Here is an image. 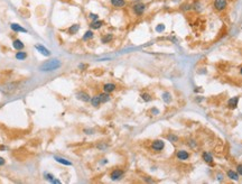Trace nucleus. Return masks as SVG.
<instances>
[{
  "label": "nucleus",
  "mask_w": 242,
  "mask_h": 184,
  "mask_svg": "<svg viewBox=\"0 0 242 184\" xmlns=\"http://www.w3.org/2000/svg\"><path fill=\"white\" fill-rule=\"evenodd\" d=\"M58 67H61V62L58 61V60L54 59V60H49V61H46V62L44 63L43 65H40L39 70L47 72V71L57 70Z\"/></svg>",
  "instance_id": "1"
},
{
  "label": "nucleus",
  "mask_w": 242,
  "mask_h": 184,
  "mask_svg": "<svg viewBox=\"0 0 242 184\" xmlns=\"http://www.w3.org/2000/svg\"><path fill=\"white\" fill-rule=\"evenodd\" d=\"M132 10L135 12V15L137 16H141L143 15V12L146 10V5L143 4V2H137L132 6Z\"/></svg>",
  "instance_id": "2"
},
{
  "label": "nucleus",
  "mask_w": 242,
  "mask_h": 184,
  "mask_svg": "<svg viewBox=\"0 0 242 184\" xmlns=\"http://www.w3.org/2000/svg\"><path fill=\"white\" fill-rule=\"evenodd\" d=\"M213 7H214L215 10L222 11V10H224L228 7V0H214Z\"/></svg>",
  "instance_id": "3"
},
{
  "label": "nucleus",
  "mask_w": 242,
  "mask_h": 184,
  "mask_svg": "<svg viewBox=\"0 0 242 184\" xmlns=\"http://www.w3.org/2000/svg\"><path fill=\"white\" fill-rule=\"evenodd\" d=\"M176 157L181 160V161H186L190 158V153L186 152V150H184V149H179L177 150V153H176Z\"/></svg>",
  "instance_id": "4"
},
{
  "label": "nucleus",
  "mask_w": 242,
  "mask_h": 184,
  "mask_svg": "<svg viewBox=\"0 0 242 184\" xmlns=\"http://www.w3.org/2000/svg\"><path fill=\"white\" fill-rule=\"evenodd\" d=\"M164 147H165V143L163 140H155L151 144V148L154 149V150H156V152L163 150Z\"/></svg>",
  "instance_id": "5"
},
{
  "label": "nucleus",
  "mask_w": 242,
  "mask_h": 184,
  "mask_svg": "<svg viewBox=\"0 0 242 184\" xmlns=\"http://www.w3.org/2000/svg\"><path fill=\"white\" fill-rule=\"evenodd\" d=\"M122 175H123V171H121V169H115L110 174V177H111V180H119V179L122 177Z\"/></svg>",
  "instance_id": "6"
},
{
  "label": "nucleus",
  "mask_w": 242,
  "mask_h": 184,
  "mask_svg": "<svg viewBox=\"0 0 242 184\" xmlns=\"http://www.w3.org/2000/svg\"><path fill=\"white\" fill-rule=\"evenodd\" d=\"M76 98L79 99V100H82V101H84V102H87L91 100L90 95H89L86 92H83V91H81V92H79V93L76 94Z\"/></svg>",
  "instance_id": "7"
},
{
  "label": "nucleus",
  "mask_w": 242,
  "mask_h": 184,
  "mask_svg": "<svg viewBox=\"0 0 242 184\" xmlns=\"http://www.w3.org/2000/svg\"><path fill=\"white\" fill-rule=\"evenodd\" d=\"M238 103H239V97H234V98H231L228 101V107L230 109H235L238 107Z\"/></svg>",
  "instance_id": "8"
},
{
  "label": "nucleus",
  "mask_w": 242,
  "mask_h": 184,
  "mask_svg": "<svg viewBox=\"0 0 242 184\" xmlns=\"http://www.w3.org/2000/svg\"><path fill=\"white\" fill-rule=\"evenodd\" d=\"M10 28H11L14 31H19V33H27V29L24 27H21L19 24H11L10 25Z\"/></svg>",
  "instance_id": "9"
},
{
  "label": "nucleus",
  "mask_w": 242,
  "mask_h": 184,
  "mask_svg": "<svg viewBox=\"0 0 242 184\" xmlns=\"http://www.w3.org/2000/svg\"><path fill=\"white\" fill-rule=\"evenodd\" d=\"M12 46H14V48L17 50V51H21V50L24 48L25 45L20 39H15V40L12 42Z\"/></svg>",
  "instance_id": "10"
},
{
  "label": "nucleus",
  "mask_w": 242,
  "mask_h": 184,
  "mask_svg": "<svg viewBox=\"0 0 242 184\" xmlns=\"http://www.w3.org/2000/svg\"><path fill=\"white\" fill-rule=\"evenodd\" d=\"M35 47H36V50H37V51H39L40 54L45 55V56H49V55H51L49 51H48V50L45 46H43V45H36Z\"/></svg>",
  "instance_id": "11"
},
{
  "label": "nucleus",
  "mask_w": 242,
  "mask_h": 184,
  "mask_svg": "<svg viewBox=\"0 0 242 184\" xmlns=\"http://www.w3.org/2000/svg\"><path fill=\"white\" fill-rule=\"evenodd\" d=\"M103 25H104V23L102 21V20L98 19V20H93L90 26H91L92 29H99V28H101Z\"/></svg>",
  "instance_id": "12"
},
{
  "label": "nucleus",
  "mask_w": 242,
  "mask_h": 184,
  "mask_svg": "<svg viewBox=\"0 0 242 184\" xmlns=\"http://www.w3.org/2000/svg\"><path fill=\"white\" fill-rule=\"evenodd\" d=\"M115 88H117V86H115V84H113V83H107V84L103 86V91L107 92V93H110V92L115 90Z\"/></svg>",
  "instance_id": "13"
},
{
  "label": "nucleus",
  "mask_w": 242,
  "mask_h": 184,
  "mask_svg": "<svg viewBox=\"0 0 242 184\" xmlns=\"http://www.w3.org/2000/svg\"><path fill=\"white\" fill-rule=\"evenodd\" d=\"M110 1H111V5L113 7L122 8L126 6V1L124 0H110Z\"/></svg>",
  "instance_id": "14"
},
{
  "label": "nucleus",
  "mask_w": 242,
  "mask_h": 184,
  "mask_svg": "<svg viewBox=\"0 0 242 184\" xmlns=\"http://www.w3.org/2000/svg\"><path fill=\"white\" fill-rule=\"evenodd\" d=\"M226 175H228V177H229V179H231V180H234V181H238L239 180V174H238V172H234V171H232V169L228 171Z\"/></svg>",
  "instance_id": "15"
},
{
  "label": "nucleus",
  "mask_w": 242,
  "mask_h": 184,
  "mask_svg": "<svg viewBox=\"0 0 242 184\" xmlns=\"http://www.w3.org/2000/svg\"><path fill=\"white\" fill-rule=\"evenodd\" d=\"M90 101H91L92 106H93V107H99L100 105L102 103V102H101V100H100L99 94H98V95H94V97H93V98H92Z\"/></svg>",
  "instance_id": "16"
},
{
  "label": "nucleus",
  "mask_w": 242,
  "mask_h": 184,
  "mask_svg": "<svg viewBox=\"0 0 242 184\" xmlns=\"http://www.w3.org/2000/svg\"><path fill=\"white\" fill-rule=\"evenodd\" d=\"M99 97H100V100H101L102 103H105V102H108L109 100H110V95H109V93H107V92L99 94Z\"/></svg>",
  "instance_id": "17"
},
{
  "label": "nucleus",
  "mask_w": 242,
  "mask_h": 184,
  "mask_svg": "<svg viewBox=\"0 0 242 184\" xmlns=\"http://www.w3.org/2000/svg\"><path fill=\"white\" fill-rule=\"evenodd\" d=\"M79 29H80V25H77V24H74V25H72L71 27L68 28V33L70 34H76L77 31H79Z\"/></svg>",
  "instance_id": "18"
},
{
  "label": "nucleus",
  "mask_w": 242,
  "mask_h": 184,
  "mask_svg": "<svg viewBox=\"0 0 242 184\" xmlns=\"http://www.w3.org/2000/svg\"><path fill=\"white\" fill-rule=\"evenodd\" d=\"M203 160H204V162H206V163L211 164V163L213 162V157L211 156V154H210V153H207V152H205V153L203 154Z\"/></svg>",
  "instance_id": "19"
},
{
  "label": "nucleus",
  "mask_w": 242,
  "mask_h": 184,
  "mask_svg": "<svg viewBox=\"0 0 242 184\" xmlns=\"http://www.w3.org/2000/svg\"><path fill=\"white\" fill-rule=\"evenodd\" d=\"M55 160L57 162H58V163H61V164H64V165H70V166H71L72 165V163L70 161H66V160H65V158H62V157H55Z\"/></svg>",
  "instance_id": "20"
},
{
  "label": "nucleus",
  "mask_w": 242,
  "mask_h": 184,
  "mask_svg": "<svg viewBox=\"0 0 242 184\" xmlns=\"http://www.w3.org/2000/svg\"><path fill=\"white\" fill-rule=\"evenodd\" d=\"M112 38H113V36L111 35V34H107L105 36H103L102 37V43H109V42H111Z\"/></svg>",
  "instance_id": "21"
},
{
  "label": "nucleus",
  "mask_w": 242,
  "mask_h": 184,
  "mask_svg": "<svg viewBox=\"0 0 242 184\" xmlns=\"http://www.w3.org/2000/svg\"><path fill=\"white\" fill-rule=\"evenodd\" d=\"M167 139H168L169 141H173V143H177V141H178V137L175 136L174 134H169V135H167Z\"/></svg>",
  "instance_id": "22"
},
{
  "label": "nucleus",
  "mask_w": 242,
  "mask_h": 184,
  "mask_svg": "<svg viewBox=\"0 0 242 184\" xmlns=\"http://www.w3.org/2000/svg\"><path fill=\"white\" fill-rule=\"evenodd\" d=\"M92 37H93V31H87L83 36V40H89V39H91Z\"/></svg>",
  "instance_id": "23"
},
{
  "label": "nucleus",
  "mask_w": 242,
  "mask_h": 184,
  "mask_svg": "<svg viewBox=\"0 0 242 184\" xmlns=\"http://www.w3.org/2000/svg\"><path fill=\"white\" fill-rule=\"evenodd\" d=\"M163 100L165 102H171V93H168V92H165V93H163Z\"/></svg>",
  "instance_id": "24"
},
{
  "label": "nucleus",
  "mask_w": 242,
  "mask_h": 184,
  "mask_svg": "<svg viewBox=\"0 0 242 184\" xmlns=\"http://www.w3.org/2000/svg\"><path fill=\"white\" fill-rule=\"evenodd\" d=\"M27 57V54L25 52H18L16 54V59L17 60H25Z\"/></svg>",
  "instance_id": "25"
},
{
  "label": "nucleus",
  "mask_w": 242,
  "mask_h": 184,
  "mask_svg": "<svg viewBox=\"0 0 242 184\" xmlns=\"http://www.w3.org/2000/svg\"><path fill=\"white\" fill-rule=\"evenodd\" d=\"M141 98H143V101H146V102L150 101V100H151L150 94H148V93H143V94H141Z\"/></svg>",
  "instance_id": "26"
},
{
  "label": "nucleus",
  "mask_w": 242,
  "mask_h": 184,
  "mask_svg": "<svg viewBox=\"0 0 242 184\" xmlns=\"http://www.w3.org/2000/svg\"><path fill=\"white\" fill-rule=\"evenodd\" d=\"M89 17H90V19H92V21H93V20L99 19V16L95 15V14H90V15H89Z\"/></svg>",
  "instance_id": "27"
},
{
  "label": "nucleus",
  "mask_w": 242,
  "mask_h": 184,
  "mask_svg": "<svg viewBox=\"0 0 242 184\" xmlns=\"http://www.w3.org/2000/svg\"><path fill=\"white\" fill-rule=\"evenodd\" d=\"M237 172H238L239 175L242 176V164H239L238 166H237Z\"/></svg>",
  "instance_id": "28"
},
{
  "label": "nucleus",
  "mask_w": 242,
  "mask_h": 184,
  "mask_svg": "<svg viewBox=\"0 0 242 184\" xmlns=\"http://www.w3.org/2000/svg\"><path fill=\"white\" fill-rule=\"evenodd\" d=\"M164 29H165V26H164V25H162V24H160V25H158V26L156 27V31H163Z\"/></svg>",
  "instance_id": "29"
},
{
  "label": "nucleus",
  "mask_w": 242,
  "mask_h": 184,
  "mask_svg": "<svg viewBox=\"0 0 242 184\" xmlns=\"http://www.w3.org/2000/svg\"><path fill=\"white\" fill-rule=\"evenodd\" d=\"M45 175H46V179H47V180H49V181H52L53 182V180H54V176H53V175H51V174H47V173H46V174H45Z\"/></svg>",
  "instance_id": "30"
},
{
  "label": "nucleus",
  "mask_w": 242,
  "mask_h": 184,
  "mask_svg": "<svg viewBox=\"0 0 242 184\" xmlns=\"http://www.w3.org/2000/svg\"><path fill=\"white\" fill-rule=\"evenodd\" d=\"M4 164H5V160L2 157H0V166H2Z\"/></svg>",
  "instance_id": "31"
},
{
  "label": "nucleus",
  "mask_w": 242,
  "mask_h": 184,
  "mask_svg": "<svg viewBox=\"0 0 242 184\" xmlns=\"http://www.w3.org/2000/svg\"><path fill=\"white\" fill-rule=\"evenodd\" d=\"M152 114H155V115H158L159 114V111L157 109H152Z\"/></svg>",
  "instance_id": "32"
},
{
  "label": "nucleus",
  "mask_w": 242,
  "mask_h": 184,
  "mask_svg": "<svg viewBox=\"0 0 242 184\" xmlns=\"http://www.w3.org/2000/svg\"><path fill=\"white\" fill-rule=\"evenodd\" d=\"M240 73H241V75H242V67L240 69Z\"/></svg>",
  "instance_id": "33"
}]
</instances>
